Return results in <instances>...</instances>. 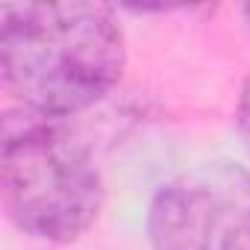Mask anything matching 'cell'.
Here are the masks:
<instances>
[{
    "instance_id": "cell-1",
    "label": "cell",
    "mask_w": 250,
    "mask_h": 250,
    "mask_svg": "<svg viewBox=\"0 0 250 250\" xmlns=\"http://www.w3.org/2000/svg\"><path fill=\"white\" fill-rule=\"evenodd\" d=\"M0 65L9 91L36 115H71L100 100L124 71V36L100 3L3 9Z\"/></svg>"
},
{
    "instance_id": "cell-2",
    "label": "cell",
    "mask_w": 250,
    "mask_h": 250,
    "mask_svg": "<svg viewBox=\"0 0 250 250\" xmlns=\"http://www.w3.org/2000/svg\"><path fill=\"white\" fill-rule=\"evenodd\" d=\"M0 171L12 221L36 238L71 241L100 212L103 188L88 150L44 115L6 118Z\"/></svg>"
},
{
    "instance_id": "cell-3",
    "label": "cell",
    "mask_w": 250,
    "mask_h": 250,
    "mask_svg": "<svg viewBox=\"0 0 250 250\" xmlns=\"http://www.w3.org/2000/svg\"><path fill=\"white\" fill-rule=\"evenodd\" d=\"M147 232L156 250H250V171L197 165L159 188Z\"/></svg>"
},
{
    "instance_id": "cell-4",
    "label": "cell",
    "mask_w": 250,
    "mask_h": 250,
    "mask_svg": "<svg viewBox=\"0 0 250 250\" xmlns=\"http://www.w3.org/2000/svg\"><path fill=\"white\" fill-rule=\"evenodd\" d=\"M238 115H241V133H244V139H247V145H250V77H247V83H244V94H241V109H238Z\"/></svg>"
},
{
    "instance_id": "cell-5",
    "label": "cell",
    "mask_w": 250,
    "mask_h": 250,
    "mask_svg": "<svg viewBox=\"0 0 250 250\" xmlns=\"http://www.w3.org/2000/svg\"><path fill=\"white\" fill-rule=\"evenodd\" d=\"M244 15H247V21H250V6H247V9H244Z\"/></svg>"
}]
</instances>
